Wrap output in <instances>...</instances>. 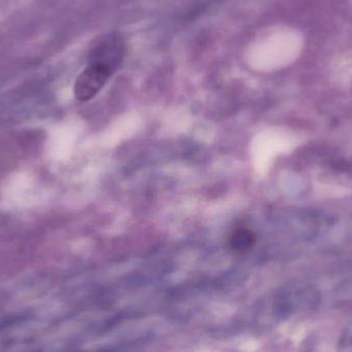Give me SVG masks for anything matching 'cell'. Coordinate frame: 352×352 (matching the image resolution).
Here are the masks:
<instances>
[{
  "label": "cell",
  "instance_id": "obj_1",
  "mask_svg": "<svg viewBox=\"0 0 352 352\" xmlns=\"http://www.w3.org/2000/svg\"><path fill=\"white\" fill-rule=\"evenodd\" d=\"M125 41L121 34L109 32L95 41L89 53V64L101 66L115 74L123 63Z\"/></svg>",
  "mask_w": 352,
  "mask_h": 352
},
{
  "label": "cell",
  "instance_id": "obj_2",
  "mask_svg": "<svg viewBox=\"0 0 352 352\" xmlns=\"http://www.w3.org/2000/svg\"><path fill=\"white\" fill-rule=\"evenodd\" d=\"M113 74L107 68L95 64H88L86 69L76 78L74 85L76 98L82 102H87L94 98Z\"/></svg>",
  "mask_w": 352,
  "mask_h": 352
},
{
  "label": "cell",
  "instance_id": "obj_3",
  "mask_svg": "<svg viewBox=\"0 0 352 352\" xmlns=\"http://www.w3.org/2000/svg\"><path fill=\"white\" fill-rule=\"evenodd\" d=\"M229 243L234 252L244 254L256 243V235L248 228H238L230 236Z\"/></svg>",
  "mask_w": 352,
  "mask_h": 352
}]
</instances>
